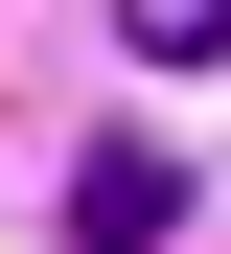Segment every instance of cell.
Returning <instances> with one entry per match:
<instances>
[{
	"mask_svg": "<svg viewBox=\"0 0 231 254\" xmlns=\"http://www.w3.org/2000/svg\"><path fill=\"white\" fill-rule=\"evenodd\" d=\"M162 231H185V162L162 139H92L70 162V254H162Z\"/></svg>",
	"mask_w": 231,
	"mask_h": 254,
	"instance_id": "obj_1",
	"label": "cell"
},
{
	"mask_svg": "<svg viewBox=\"0 0 231 254\" xmlns=\"http://www.w3.org/2000/svg\"><path fill=\"white\" fill-rule=\"evenodd\" d=\"M116 23H139L162 69H208V47H231V0H116Z\"/></svg>",
	"mask_w": 231,
	"mask_h": 254,
	"instance_id": "obj_2",
	"label": "cell"
}]
</instances>
